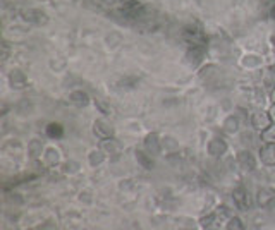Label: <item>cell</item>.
I'll return each mask as SVG.
<instances>
[{
	"mask_svg": "<svg viewBox=\"0 0 275 230\" xmlns=\"http://www.w3.org/2000/svg\"><path fill=\"white\" fill-rule=\"evenodd\" d=\"M28 153H30L31 158H40V156H42V153H43L42 139H38V138L31 139L30 144H28Z\"/></svg>",
	"mask_w": 275,
	"mask_h": 230,
	"instance_id": "obj_16",
	"label": "cell"
},
{
	"mask_svg": "<svg viewBox=\"0 0 275 230\" xmlns=\"http://www.w3.org/2000/svg\"><path fill=\"white\" fill-rule=\"evenodd\" d=\"M136 160H138V163L141 165V167H145L147 170H152L153 168V160H152V155L150 153H145V151H141V150H136Z\"/></svg>",
	"mask_w": 275,
	"mask_h": 230,
	"instance_id": "obj_17",
	"label": "cell"
},
{
	"mask_svg": "<svg viewBox=\"0 0 275 230\" xmlns=\"http://www.w3.org/2000/svg\"><path fill=\"white\" fill-rule=\"evenodd\" d=\"M2 48H4V52H2V60H7V57H9V45H7V42H4V43H2Z\"/></svg>",
	"mask_w": 275,
	"mask_h": 230,
	"instance_id": "obj_28",
	"label": "cell"
},
{
	"mask_svg": "<svg viewBox=\"0 0 275 230\" xmlns=\"http://www.w3.org/2000/svg\"><path fill=\"white\" fill-rule=\"evenodd\" d=\"M232 199H234V204L237 206V209L241 211H246L251 206V199H249V192L244 185H239L232 191Z\"/></svg>",
	"mask_w": 275,
	"mask_h": 230,
	"instance_id": "obj_3",
	"label": "cell"
},
{
	"mask_svg": "<svg viewBox=\"0 0 275 230\" xmlns=\"http://www.w3.org/2000/svg\"><path fill=\"white\" fill-rule=\"evenodd\" d=\"M251 126L256 129V131H265L266 127L272 126V119H270V114L268 112H254L253 117H251Z\"/></svg>",
	"mask_w": 275,
	"mask_h": 230,
	"instance_id": "obj_7",
	"label": "cell"
},
{
	"mask_svg": "<svg viewBox=\"0 0 275 230\" xmlns=\"http://www.w3.org/2000/svg\"><path fill=\"white\" fill-rule=\"evenodd\" d=\"M268 114H270V119H272V122H275V103L272 105V107H270Z\"/></svg>",
	"mask_w": 275,
	"mask_h": 230,
	"instance_id": "obj_30",
	"label": "cell"
},
{
	"mask_svg": "<svg viewBox=\"0 0 275 230\" xmlns=\"http://www.w3.org/2000/svg\"><path fill=\"white\" fill-rule=\"evenodd\" d=\"M119 43H122V35L120 33H110V35H107V45L110 47V48H115Z\"/></svg>",
	"mask_w": 275,
	"mask_h": 230,
	"instance_id": "obj_22",
	"label": "cell"
},
{
	"mask_svg": "<svg viewBox=\"0 0 275 230\" xmlns=\"http://www.w3.org/2000/svg\"><path fill=\"white\" fill-rule=\"evenodd\" d=\"M224 131L227 134H234V132L239 131V119L236 115H229L227 119L224 120Z\"/></svg>",
	"mask_w": 275,
	"mask_h": 230,
	"instance_id": "obj_18",
	"label": "cell"
},
{
	"mask_svg": "<svg viewBox=\"0 0 275 230\" xmlns=\"http://www.w3.org/2000/svg\"><path fill=\"white\" fill-rule=\"evenodd\" d=\"M100 148H102L105 155H108L110 158H117V156L122 153V144H120V141H117L115 138L102 139V143H100Z\"/></svg>",
	"mask_w": 275,
	"mask_h": 230,
	"instance_id": "obj_6",
	"label": "cell"
},
{
	"mask_svg": "<svg viewBox=\"0 0 275 230\" xmlns=\"http://www.w3.org/2000/svg\"><path fill=\"white\" fill-rule=\"evenodd\" d=\"M270 18H272L273 21H275V4H273L272 7H270Z\"/></svg>",
	"mask_w": 275,
	"mask_h": 230,
	"instance_id": "obj_31",
	"label": "cell"
},
{
	"mask_svg": "<svg viewBox=\"0 0 275 230\" xmlns=\"http://www.w3.org/2000/svg\"><path fill=\"white\" fill-rule=\"evenodd\" d=\"M261 139L265 143H275V126H270L265 131H261Z\"/></svg>",
	"mask_w": 275,
	"mask_h": 230,
	"instance_id": "obj_23",
	"label": "cell"
},
{
	"mask_svg": "<svg viewBox=\"0 0 275 230\" xmlns=\"http://www.w3.org/2000/svg\"><path fill=\"white\" fill-rule=\"evenodd\" d=\"M96 107H98L105 115L110 114V105H107V103L103 102V100H96Z\"/></svg>",
	"mask_w": 275,
	"mask_h": 230,
	"instance_id": "obj_27",
	"label": "cell"
},
{
	"mask_svg": "<svg viewBox=\"0 0 275 230\" xmlns=\"http://www.w3.org/2000/svg\"><path fill=\"white\" fill-rule=\"evenodd\" d=\"M183 38L188 43L189 48L193 47H206V36L201 26H195V24H188L183 30Z\"/></svg>",
	"mask_w": 275,
	"mask_h": 230,
	"instance_id": "obj_1",
	"label": "cell"
},
{
	"mask_svg": "<svg viewBox=\"0 0 275 230\" xmlns=\"http://www.w3.org/2000/svg\"><path fill=\"white\" fill-rule=\"evenodd\" d=\"M227 230H244V223L237 216H230V220L227 221Z\"/></svg>",
	"mask_w": 275,
	"mask_h": 230,
	"instance_id": "obj_24",
	"label": "cell"
},
{
	"mask_svg": "<svg viewBox=\"0 0 275 230\" xmlns=\"http://www.w3.org/2000/svg\"><path fill=\"white\" fill-rule=\"evenodd\" d=\"M265 84H266V86H273L275 88V67H270V69L266 71Z\"/></svg>",
	"mask_w": 275,
	"mask_h": 230,
	"instance_id": "obj_25",
	"label": "cell"
},
{
	"mask_svg": "<svg viewBox=\"0 0 275 230\" xmlns=\"http://www.w3.org/2000/svg\"><path fill=\"white\" fill-rule=\"evenodd\" d=\"M88 161H90L91 167H98V165H102L105 161V153H103L102 148L90 151V155H88Z\"/></svg>",
	"mask_w": 275,
	"mask_h": 230,
	"instance_id": "obj_20",
	"label": "cell"
},
{
	"mask_svg": "<svg viewBox=\"0 0 275 230\" xmlns=\"http://www.w3.org/2000/svg\"><path fill=\"white\" fill-rule=\"evenodd\" d=\"M100 4H102L103 7H112V6H115L119 0H98Z\"/></svg>",
	"mask_w": 275,
	"mask_h": 230,
	"instance_id": "obj_29",
	"label": "cell"
},
{
	"mask_svg": "<svg viewBox=\"0 0 275 230\" xmlns=\"http://www.w3.org/2000/svg\"><path fill=\"white\" fill-rule=\"evenodd\" d=\"M205 52H206V47H193L188 50V54H186V60H188L189 64H193V66H196L198 62H201V59L205 57Z\"/></svg>",
	"mask_w": 275,
	"mask_h": 230,
	"instance_id": "obj_14",
	"label": "cell"
},
{
	"mask_svg": "<svg viewBox=\"0 0 275 230\" xmlns=\"http://www.w3.org/2000/svg\"><path fill=\"white\" fill-rule=\"evenodd\" d=\"M9 84H11V88H14V90H24L28 84L26 74H24L21 69H12L9 72Z\"/></svg>",
	"mask_w": 275,
	"mask_h": 230,
	"instance_id": "obj_9",
	"label": "cell"
},
{
	"mask_svg": "<svg viewBox=\"0 0 275 230\" xmlns=\"http://www.w3.org/2000/svg\"><path fill=\"white\" fill-rule=\"evenodd\" d=\"M206 150H208L210 156H213V158H220V156L227 151V143L220 138H213V139H210Z\"/></svg>",
	"mask_w": 275,
	"mask_h": 230,
	"instance_id": "obj_8",
	"label": "cell"
},
{
	"mask_svg": "<svg viewBox=\"0 0 275 230\" xmlns=\"http://www.w3.org/2000/svg\"><path fill=\"white\" fill-rule=\"evenodd\" d=\"M119 2L122 4V9H134V7L140 6L138 0H119Z\"/></svg>",
	"mask_w": 275,
	"mask_h": 230,
	"instance_id": "obj_26",
	"label": "cell"
},
{
	"mask_svg": "<svg viewBox=\"0 0 275 230\" xmlns=\"http://www.w3.org/2000/svg\"><path fill=\"white\" fill-rule=\"evenodd\" d=\"M237 163H239V167L246 172H251L254 170V167H256V160H254V156L248 150H241L237 153Z\"/></svg>",
	"mask_w": 275,
	"mask_h": 230,
	"instance_id": "obj_10",
	"label": "cell"
},
{
	"mask_svg": "<svg viewBox=\"0 0 275 230\" xmlns=\"http://www.w3.org/2000/svg\"><path fill=\"white\" fill-rule=\"evenodd\" d=\"M145 150L150 155H159L162 151V139L159 138V134H155V132H152V134H148L147 138H145Z\"/></svg>",
	"mask_w": 275,
	"mask_h": 230,
	"instance_id": "obj_11",
	"label": "cell"
},
{
	"mask_svg": "<svg viewBox=\"0 0 275 230\" xmlns=\"http://www.w3.org/2000/svg\"><path fill=\"white\" fill-rule=\"evenodd\" d=\"M242 66L244 67H258V66H261V59L258 57V55H246V57L242 59Z\"/></svg>",
	"mask_w": 275,
	"mask_h": 230,
	"instance_id": "obj_21",
	"label": "cell"
},
{
	"mask_svg": "<svg viewBox=\"0 0 275 230\" xmlns=\"http://www.w3.org/2000/svg\"><path fill=\"white\" fill-rule=\"evenodd\" d=\"M260 160L268 167L275 165V143H265L260 148Z\"/></svg>",
	"mask_w": 275,
	"mask_h": 230,
	"instance_id": "obj_12",
	"label": "cell"
},
{
	"mask_svg": "<svg viewBox=\"0 0 275 230\" xmlns=\"http://www.w3.org/2000/svg\"><path fill=\"white\" fill-rule=\"evenodd\" d=\"M23 18L26 19L28 23L36 24V26H45L48 23V16L43 11L40 9H26L23 11Z\"/></svg>",
	"mask_w": 275,
	"mask_h": 230,
	"instance_id": "obj_5",
	"label": "cell"
},
{
	"mask_svg": "<svg viewBox=\"0 0 275 230\" xmlns=\"http://www.w3.org/2000/svg\"><path fill=\"white\" fill-rule=\"evenodd\" d=\"M69 102H71L72 105H76V107L83 108V107H86V105L90 103V95H88L86 91H83V90H76V91H72L71 95H69Z\"/></svg>",
	"mask_w": 275,
	"mask_h": 230,
	"instance_id": "obj_13",
	"label": "cell"
},
{
	"mask_svg": "<svg viewBox=\"0 0 275 230\" xmlns=\"http://www.w3.org/2000/svg\"><path fill=\"white\" fill-rule=\"evenodd\" d=\"M47 136L52 139H60L64 136V127L59 122H52L47 126Z\"/></svg>",
	"mask_w": 275,
	"mask_h": 230,
	"instance_id": "obj_19",
	"label": "cell"
},
{
	"mask_svg": "<svg viewBox=\"0 0 275 230\" xmlns=\"http://www.w3.org/2000/svg\"><path fill=\"white\" fill-rule=\"evenodd\" d=\"M256 203L260 208H270L275 203V189L261 187L256 192Z\"/></svg>",
	"mask_w": 275,
	"mask_h": 230,
	"instance_id": "obj_4",
	"label": "cell"
},
{
	"mask_svg": "<svg viewBox=\"0 0 275 230\" xmlns=\"http://www.w3.org/2000/svg\"><path fill=\"white\" fill-rule=\"evenodd\" d=\"M43 161H45L47 167H57L60 161V155L55 148H48V150L43 153Z\"/></svg>",
	"mask_w": 275,
	"mask_h": 230,
	"instance_id": "obj_15",
	"label": "cell"
},
{
	"mask_svg": "<svg viewBox=\"0 0 275 230\" xmlns=\"http://www.w3.org/2000/svg\"><path fill=\"white\" fill-rule=\"evenodd\" d=\"M93 134L98 139H110L114 138V126L107 119H98L93 124Z\"/></svg>",
	"mask_w": 275,
	"mask_h": 230,
	"instance_id": "obj_2",
	"label": "cell"
},
{
	"mask_svg": "<svg viewBox=\"0 0 275 230\" xmlns=\"http://www.w3.org/2000/svg\"><path fill=\"white\" fill-rule=\"evenodd\" d=\"M272 102L275 103V88H273V90H272Z\"/></svg>",
	"mask_w": 275,
	"mask_h": 230,
	"instance_id": "obj_32",
	"label": "cell"
}]
</instances>
